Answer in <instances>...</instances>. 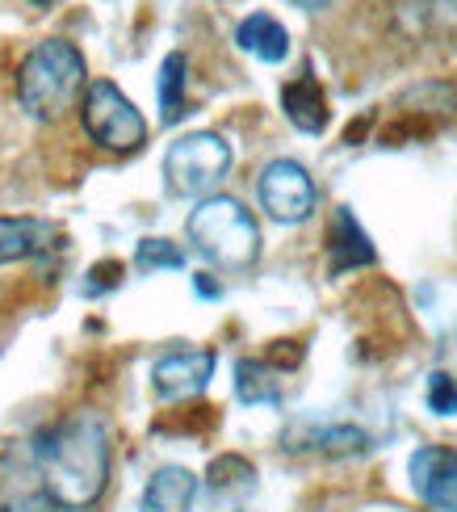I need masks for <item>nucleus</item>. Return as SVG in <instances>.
I'll list each match as a JSON object with an SVG mask.
<instances>
[{
  "instance_id": "obj_20",
  "label": "nucleus",
  "mask_w": 457,
  "mask_h": 512,
  "mask_svg": "<svg viewBox=\"0 0 457 512\" xmlns=\"http://www.w3.org/2000/svg\"><path fill=\"white\" fill-rule=\"evenodd\" d=\"M93 282H84V294H105V290H118L122 286V265L118 261H101L89 269Z\"/></svg>"
},
{
  "instance_id": "obj_1",
  "label": "nucleus",
  "mask_w": 457,
  "mask_h": 512,
  "mask_svg": "<svg viewBox=\"0 0 457 512\" xmlns=\"http://www.w3.org/2000/svg\"><path fill=\"white\" fill-rule=\"evenodd\" d=\"M42 496L63 512H89L110 487V420L93 408L55 420L34 437Z\"/></svg>"
},
{
  "instance_id": "obj_13",
  "label": "nucleus",
  "mask_w": 457,
  "mask_h": 512,
  "mask_svg": "<svg viewBox=\"0 0 457 512\" xmlns=\"http://www.w3.org/2000/svg\"><path fill=\"white\" fill-rule=\"evenodd\" d=\"M193 496H198V479L185 466H160L143 487L139 512H189Z\"/></svg>"
},
{
  "instance_id": "obj_16",
  "label": "nucleus",
  "mask_w": 457,
  "mask_h": 512,
  "mask_svg": "<svg viewBox=\"0 0 457 512\" xmlns=\"http://www.w3.org/2000/svg\"><path fill=\"white\" fill-rule=\"evenodd\" d=\"M185 80H189V59L181 51L164 55L160 63V122L172 126L181 122L189 110H185Z\"/></svg>"
},
{
  "instance_id": "obj_15",
  "label": "nucleus",
  "mask_w": 457,
  "mask_h": 512,
  "mask_svg": "<svg viewBox=\"0 0 457 512\" xmlns=\"http://www.w3.org/2000/svg\"><path fill=\"white\" fill-rule=\"evenodd\" d=\"M235 395L244 403H281V370L260 357H239L235 361Z\"/></svg>"
},
{
  "instance_id": "obj_4",
  "label": "nucleus",
  "mask_w": 457,
  "mask_h": 512,
  "mask_svg": "<svg viewBox=\"0 0 457 512\" xmlns=\"http://www.w3.org/2000/svg\"><path fill=\"white\" fill-rule=\"evenodd\" d=\"M80 126L101 152L130 156L147 143V122L114 80H93L80 97Z\"/></svg>"
},
{
  "instance_id": "obj_18",
  "label": "nucleus",
  "mask_w": 457,
  "mask_h": 512,
  "mask_svg": "<svg viewBox=\"0 0 457 512\" xmlns=\"http://www.w3.org/2000/svg\"><path fill=\"white\" fill-rule=\"evenodd\" d=\"M135 265H139L143 273L185 269V252L172 244V240H164V236H147V240H139V248H135Z\"/></svg>"
},
{
  "instance_id": "obj_12",
  "label": "nucleus",
  "mask_w": 457,
  "mask_h": 512,
  "mask_svg": "<svg viewBox=\"0 0 457 512\" xmlns=\"http://www.w3.org/2000/svg\"><path fill=\"white\" fill-rule=\"evenodd\" d=\"M281 110H286V118L298 126L302 135H323V131H328V122H332L328 97H323L319 80L311 72L290 80L286 89H281Z\"/></svg>"
},
{
  "instance_id": "obj_22",
  "label": "nucleus",
  "mask_w": 457,
  "mask_h": 512,
  "mask_svg": "<svg viewBox=\"0 0 457 512\" xmlns=\"http://www.w3.org/2000/svg\"><path fill=\"white\" fill-rule=\"evenodd\" d=\"M193 286H198V294H202V298H219V294H223L219 286L210 282V273H198V277H193Z\"/></svg>"
},
{
  "instance_id": "obj_7",
  "label": "nucleus",
  "mask_w": 457,
  "mask_h": 512,
  "mask_svg": "<svg viewBox=\"0 0 457 512\" xmlns=\"http://www.w3.org/2000/svg\"><path fill=\"white\" fill-rule=\"evenodd\" d=\"M214 366H219L214 349H172V353L156 357V366H151V387H156V395L164 403L193 399L210 387Z\"/></svg>"
},
{
  "instance_id": "obj_2",
  "label": "nucleus",
  "mask_w": 457,
  "mask_h": 512,
  "mask_svg": "<svg viewBox=\"0 0 457 512\" xmlns=\"http://www.w3.org/2000/svg\"><path fill=\"white\" fill-rule=\"evenodd\" d=\"M89 89V63L68 38H42L17 68V101L34 122H59Z\"/></svg>"
},
{
  "instance_id": "obj_6",
  "label": "nucleus",
  "mask_w": 457,
  "mask_h": 512,
  "mask_svg": "<svg viewBox=\"0 0 457 512\" xmlns=\"http://www.w3.org/2000/svg\"><path fill=\"white\" fill-rule=\"evenodd\" d=\"M256 198L260 210L273 219V223H307L319 206V189L311 181V173L302 168L298 160H269L256 177Z\"/></svg>"
},
{
  "instance_id": "obj_19",
  "label": "nucleus",
  "mask_w": 457,
  "mask_h": 512,
  "mask_svg": "<svg viewBox=\"0 0 457 512\" xmlns=\"http://www.w3.org/2000/svg\"><path fill=\"white\" fill-rule=\"evenodd\" d=\"M428 408L437 416H457V374L437 370L428 378Z\"/></svg>"
},
{
  "instance_id": "obj_3",
  "label": "nucleus",
  "mask_w": 457,
  "mask_h": 512,
  "mask_svg": "<svg viewBox=\"0 0 457 512\" xmlns=\"http://www.w3.org/2000/svg\"><path fill=\"white\" fill-rule=\"evenodd\" d=\"M185 236L198 248L202 261H210L223 273H248L260 261V227L239 198L206 194L189 210Z\"/></svg>"
},
{
  "instance_id": "obj_11",
  "label": "nucleus",
  "mask_w": 457,
  "mask_h": 512,
  "mask_svg": "<svg viewBox=\"0 0 457 512\" xmlns=\"http://www.w3.org/2000/svg\"><path fill=\"white\" fill-rule=\"evenodd\" d=\"M55 223L30 219V215H0V265H17L30 256L51 252Z\"/></svg>"
},
{
  "instance_id": "obj_24",
  "label": "nucleus",
  "mask_w": 457,
  "mask_h": 512,
  "mask_svg": "<svg viewBox=\"0 0 457 512\" xmlns=\"http://www.w3.org/2000/svg\"><path fill=\"white\" fill-rule=\"evenodd\" d=\"M34 5H51V0H34Z\"/></svg>"
},
{
  "instance_id": "obj_5",
  "label": "nucleus",
  "mask_w": 457,
  "mask_h": 512,
  "mask_svg": "<svg viewBox=\"0 0 457 512\" xmlns=\"http://www.w3.org/2000/svg\"><path fill=\"white\" fill-rule=\"evenodd\" d=\"M231 143L214 131L181 135L164 152V185L177 198H206L231 173Z\"/></svg>"
},
{
  "instance_id": "obj_9",
  "label": "nucleus",
  "mask_w": 457,
  "mask_h": 512,
  "mask_svg": "<svg viewBox=\"0 0 457 512\" xmlns=\"http://www.w3.org/2000/svg\"><path fill=\"white\" fill-rule=\"evenodd\" d=\"M328 252H332V277L348 273V269H365L378 265V248L365 236V227L357 223V215L348 206H336L332 215V236H328Z\"/></svg>"
},
{
  "instance_id": "obj_14",
  "label": "nucleus",
  "mask_w": 457,
  "mask_h": 512,
  "mask_svg": "<svg viewBox=\"0 0 457 512\" xmlns=\"http://www.w3.org/2000/svg\"><path fill=\"white\" fill-rule=\"evenodd\" d=\"M235 42H239V51H248L260 63H281L290 55V30L269 13H248L235 26Z\"/></svg>"
},
{
  "instance_id": "obj_10",
  "label": "nucleus",
  "mask_w": 457,
  "mask_h": 512,
  "mask_svg": "<svg viewBox=\"0 0 457 512\" xmlns=\"http://www.w3.org/2000/svg\"><path fill=\"white\" fill-rule=\"evenodd\" d=\"M286 445L328 458H353L369 450V433H361L357 424H298V429H290Z\"/></svg>"
},
{
  "instance_id": "obj_8",
  "label": "nucleus",
  "mask_w": 457,
  "mask_h": 512,
  "mask_svg": "<svg viewBox=\"0 0 457 512\" xmlns=\"http://www.w3.org/2000/svg\"><path fill=\"white\" fill-rule=\"evenodd\" d=\"M411 487L428 508L457 512V454L445 445H420L411 454Z\"/></svg>"
},
{
  "instance_id": "obj_17",
  "label": "nucleus",
  "mask_w": 457,
  "mask_h": 512,
  "mask_svg": "<svg viewBox=\"0 0 457 512\" xmlns=\"http://www.w3.org/2000/svg\"><path fill=\"white\" fill-rule=\"evenodd\" d=\"M210 487H214V492H223V496L252 492V487H256V471L239 454H223L219 462L210 466Z\"/></svg>"
},
{
  "instance_id": "obj_25",
  "label": "nucleus",
  "mask_w": 457,
  "mask_h": 512,
  "mask_svg": "<svg viewBox=\"0 0 457 512\" xmlns=\"http://www.w3.org/2000/svg\"><path fill=\"white\" fill-rule=\"evenodd\" d=\"M441 5H457V0H441Z\"/></svg>"
},
{
  "instance_id": "obj_23",
  "label": "nucleus",
  "mask_w": 457,
  "mask_h": 512,
  "mask_svg": "<svg viewBox=\"0 0 457 512\" xmlns=\"http://www.w3.org/2000/svg\"><path fill=\"white\" fill-rule=\"evenodd\" d=\"M294 9H302V13H319V9H328V5H336V0H290Z\"/></svg>"
},
{
  "instance_id": "obj_21",
  "label": "nucleus",
  "mask_w": 457,
  "mask_h": 512,
  "mask_svg": "<svg viewBox=\"0 0 457 512\" xmlns=\"http://www.w3.org/2000/svg\"><path fill=\"white\" fill-rule=\"evenodd\" d=\"M47 496L42 492H13V496H5L0 500V512H47Z\"/></svg>"
}]
</instances>
